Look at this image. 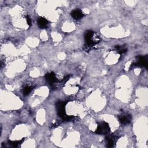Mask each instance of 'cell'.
I'll use <instances>...</instances> for the list:
<instances>
[{
	"mask_svg": "<svg viewBox=\"0 0 148 148\" xmlns=\"http://www.w3.org/2000/svg\"><path fill=\"white\" fill-rule=\"evenodd\" d=\"M94 32L90 30L87 31L85 34V45L84 49L86 51H89L98 43V41L97 39H94Z\"/></svg>",
	"mask_w": 148,
	"mask_h": 148,
	"instance_id": "cell-1",
	"label": "cell"
},
{
	"mask_svg": "<svg viewBox=\"0 0 148 148\" xmlns=\"http://www.w3.org/2000/svg\"><path fill=\"white\" fill-rule=\"evenodd\" d=\"M110 133V127L108 123L102 122L98 125L95 133L99 135H108Z\"/></svg>",
	"mask_w": 148,
	"mask_h": 148,
	"instance_id": "cell-2",
	"label": "cell"
},
{
	"mask_svg": "<svg viewBox=\"0 0 148 148\" xmlns=\"http://www.w3.org/2000/svg\"><path fill=\"white\" fill-rule=\"evenodd\" d=\"M137 61L132 64L131 66L134 67H145L147 68V56H138L137 57Z\"/></svg>",
	"mask_w": 148,
	"mask_h": 148,
	"instance_id": "cell-3",
	"label": "cell"
},
{
	"mask_svg": "<svg viewBox=\"0 0 148 148\" xmlns=\"http://www.w3.org/2000/svg\"><path fill=\"white\" fill-rule=\"evenodd\" d=\"M67 104V102L59 101L56 104V108L57 111L58 115L63 118L65 115V105Z\"/></svg>",
	"mask_w": 148,
	"mask_h": 148,
	"instance_id": "cell-4",
	"label": "cell"
},
{
	"mask_svg": "<svg viewBox=\"0 0 148 148\" xmlns=\"http://www.w3.org/2000/svg\"><path fill=\"white\" fill-rule=\"evenodd\" d=\"M119 121L123 125H127L131 121V116L129 114L122 115L119 117Z\"/></svg>",
	"mask_w": 148,
	"mask_h": 148,
	"instance_id": "cell-5",
	"label": "cell"
},
{
	"mask_svg": "<svg viewBox=\"0 0 148 148\" xmlns=\"http://www.w3.org/2000/svg\"><path fill=\"white\" fill-rule=\"evenodd\" d=\"M45 79L47 82L51 84H53L57 81L56 74L53 72L46 73L45 75Z\"/></svg>",
	"mask_w": 148,
	"mask_h": 148,
	"instance_id": "cell-6",
	"label": "cell"
},
{
	"mask_svg": "<svg viewBox=\"0 0 148 148\" xmlns=\"http://www.w3.org/2000/svg\"><path fill=\"white\" fill-rule=\"evenodd\" d=\"M37 23L40 29H46L49 24V21L44 17H39L37 20Z\"/></svg>",
	"mask_w": 148,
	"mask_h": 148,
	"instance_id": "cell-7",
	"label": "cell"
},
{
	"mask_svg": "<svg viewBox=\"0 0 148 148\" xmlns=\"http://www.w3.org/2000/svg\"><path fill=\"white\" fill-rule=\"evenodd\" d=\"M71 15L73 17V19H74L75 20H79L83 17L84 15L81 10L78 9L76 10H73L71 12Z\"/></svg>",
	"mask_w": 148,
	"mask_h": 148,
	"instance_id": "cell-8",
	"label": "cell"
},
{
	"mask_svg": "<svg viewBox=\"0 0 148 148\" xmlns=\"http://www.w3.org/2000/svg\"><path fill=\"white\" fill-rule=\"evenodd\" d=\"M116 137L114 135H109L106 138L108 147H112L115 146V142L116 141Z\"/></svg>",
	"mask_w": 148,
	"mask_h": 148,
	"instance_id": "cell-9",
	"label": "cell"
},
{
	"mask_svg": "<svg viewBox=\"0 0 148 148\" xmlns=\"http://www.w3.org/2000/svg\"><path fill=\"white\" fill-rule=\"evenodd\" d=\"M24 141V139L20 141H9V144L13 147H17L20 146V145Z\"/></svg>",
	"mask_w": 148,
	"mask_h": 148,
	"instance_id": "cell-10",
	"label": "cell"
},
{
	"mask_svg": "<svg viewBox=\"0 0 148 148\" xmlns=\"http://www.w3.org/2000/svg\"><path fill=\"white\" fill-rule=\"evenodd\" d=\"M33 89V88L31 86H26L24 88L23 91V93L24 95H29L30 93V92Z\"/></svg>",
	"mask_w": 148,
	"mask_h": 148,
	"instance_id": "cell-11",
	"label": "cell"
},
{
	"mask_svg": "<svg viewBox=\"0 0 148 148\" xmlns=\"http://www.w3.org/2000/svg\"><path fill=\"white\" fill-rule=\"evenodd\" d=\"M63 120L64 121H72L74 119H75V117L73 116H68V115H65L63 118H62Z\"/></svg>",
	"mask_w": 148,
	"mask_h": 148,
	"instance_id": "cell-12",
	"label": "cell"
},
{
	"mask_svg": "<svg viewBox=\"0 0 148 148\" xmlns=\"http://www.w3.org/2000/svg\"><path fill=\"white\" fill-rule=\"evenodd\" d=\"M117 52L120 54V55H122L124 54L126 52H127V49H122L121 47H120V48L117 50Z\"/></svg>",
	"mask_w": 148,
	"mask_h": 148,
	"instance_id": "cell-13",
	"label": "cell"
},
{
	"mask_svg": "<svg viewBox=\"0 0 148 148\" xmlns=\"http://www.w3.org/2000/svg\"><path fill=\"white\" fill-rule=\"evenodd\" d=\"M26 20H27V24L29 26H31V23H32V21H31V18L30 17L29 15H27L26 17Z\"/></svg>",
	"mask_w": 148,
	"mask_h": 148,
	"instance_id": "cell-14",
	"label": "cell"
},
{
	"mask_svg": "<svg viewBox=\"0 0 148 148\" xmlns=\"http://www.w3.org/2000/svg\"><path fill=\"white\" fill-rule=\"evenodd\" d=\"M71 76V75H67L66 77H65L63 78V79L62 82H64V83H65V82H67V81L69 80V79L70 78Z\"/></svg>",
	"mask_w": 148,
	"mask_h": 148,
	"instance_id": "cell-15",
	"label": "cell"
}]
</instances>
